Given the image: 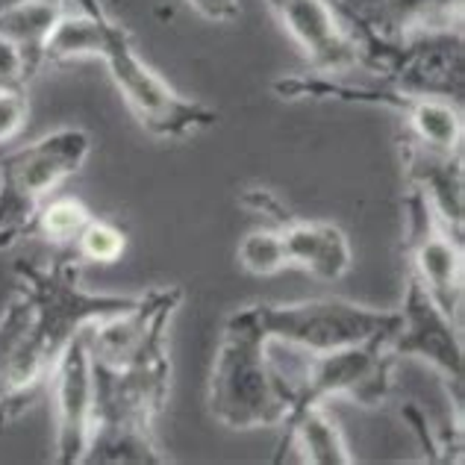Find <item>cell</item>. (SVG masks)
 <instances>
[{
	"label": "cell",
	"instance_id": "1",
	"mask_svg": "<svg viewBox=\"0 0 465 465\" xmlns=\"http://www.w3.org/2000/svg\"><path fill=\"white\" fill-rule=\"evenodd\" d=\"M80 265L83 260L74 251L59 253L51 265H15L18 289L27 292L33 301V322L6 374L0 395V427L15 421L24 410L33 407L35 398L45 395L59 357L83 333V327L124 312L136 303L130 295L85 292L80 286Z\"/></svg>",
	"mask_w": 465,
	"mask_h": 465
},
{
	"label": "cell",
	"instance_id": "2",
	"mask_svg": "<svg viewBox=\"0 0 465 465\" xmlns=\"http://www.w3.org/2000/svg\"><path fill=\"white\" fill-rule=\"evenodd\" d=\"M92 360V357H89ZM94 415L85 460L92 465H165L153 424L168 403L171 360L153 353L124 369L92 362Z\"/></svg>",
	"mask_w": 465,
	"mask_h": 465
},
{
	"label": "cell",
	"instance_id": "3",
	"mask_svg": "<svg viewBox=\"0 0 465 465\" xmlns=\"http://www.w3.org/2000/svg\"><path fill=\"white\" fill-rule=\"evenodd\" d=\"M289 403V386L277 371L272 341L256 322L253 307L236 310L224 322L215 351L210 412L230 430H253V427H277Z\"/></svg>",
	"mask_w": 465,
	"mask_h": 465
},
{
	"label": "cell",
	"instance_id": "4",
	"mask_svg": "<svg viewBox=\"0 0 465 465\" xmlns=\"http://www.w3.org/2000/svg\"><path fill=\"white\" fill-rule=\"evenodd\" d=\"M89 153V133L63 127L0 159V251L30 236L42 203L77 174Z\"/></svg>",
	"mask_w": 465,
	"mask_h": 465
},
{
	"label": "cell",
	"instance_id": "5",
	"mask_svg": "<svg viewBox=\"0 0 465 465\" xmlns=\"http://www.w3.org/2000/svg\"><path fill=\"white\" fill-rule=\"evenodd\" d=\"M253 312L268 341H280L303 353H327L365 345L374 339H389L401 324L398 312L371 310L345 298L253 303Z\"/></svg>",
	"mask_w": 465,
	"mask_h": 465
},
{
	"label": "cell",
	"instance_id": "6",
	"mask_svg": "<svg viewBox=\"0 0 465 465\" xmlns=\"http://www.w3.org/2000/svg\"><path fill=\"white\" fill-rule=\"evenodd\" d=\"M386 341L389 339H374L365 341V345L339 348L327 353L301 351V360L292 371H286L274 360L292 395L283 419L307 407H318V403L336 395L357 401L360 407H377L381 401H386V395L391 391V374H395L398 365Z\"/></svg>",
	"mask_w": 465,
	"mask_h": 465
},
{
	"label": "cell",
	"instance_id": "7",
	"mask_svg": "<svg viewBox=\"0 0 465 465\" xmlns=\"http://www.w3.org/2000/svg\"><path fill=\"white\" fill-rule=\"evenodd\" d=\"M101 63L109 68L115 89L124 97L130 113L156 139H186L192 133L213 127L218 113L192 97H183L156 74V71L139 56L130 33L121 27L113 33Z\"/></svg>",
	"mask_w": 465,
	"mask_h": 465
},
{
	"label": "cell",
	"instance_id": "8",
	"mask_svg": "<svg viewBox=\"0 0 465 465\" xmlns=\"http://www.w3.org/2000/svg\"><path fill=\"white\" fill-rule=\"evenodd\" d=\"M407 239L403 256L410 262V277L427 289L450 318H460L465 295V253L462 232H454L433 213L430 201L419 189L407 192Z\"/></svg>",
	"mask_w": 465,
	"mask_h": 465
},
{
	"label": "cell",
	"instance_id": "9",
	"mask_svg": "<svg viewBox=\"0 0 465 465\" xmlns=\"http://www.w3.org/2000/svg\"><path fill=\"white\" fill-rule=\"evenodd\" d=\"M401 324L389 336V351L395 360L415 357L442 374L457 410L462 407V381H465V360H462V336L457 318H450L439 303L427 295V289L415 277L407 274V292L401 303Z\"/></svg>",
	"mask_w": 465,
	"mask_h": 465
},
{
	"label": "cell",
	"instance_id": "10",
	"mask_svg": "<svg viewBox=\"0 0 465 465\" xmlns=\"http://www.w3.org/2000/svg\"><path fill=\"white\" fill-rule=\"evenodd\" d=\"M292 42L315 74H348L360 68V47L333 0H268Z\"/></svg>",
	"mask_w": 465,
	"mask_h": 465
},
{
	"label": "cell",
	"instance_id": "11",
	"mask_svg": "<svg viewBox=\"0 0 465 465\" xmlns=\"http://www.w3.org/2000/svg\"><path fill=\"white\" fill-rule=\"evenodd\" d=\"M47 391L56 403V462L59 465H80L85 460L92 436V415H94V383H92V360L85 351L83 333L71 341L65 353L59 357L51 374Z\"/></svg>",
	"mask_w": 465,
	"mask_h": 465
},
{
	"label": "cell",
	"instance_id": "12",
	"mask_svg": "<svg viewBox=\"0 0 465 465\" xmlns=\"http://www.w3.org/2000/svg\"><path fill=\"white\" fill-rule=\"evenodd\" d=\"M341 18L383 39L462 30L465 0H333Z\"/></svg>",
	"mask_w": 465,
	"mask_h": 465
},
{
	"label": "cell",
	"instance_id": "13",
	"mask_svg": "<svg viewBox=\"0 0 465 465\" xmlns=\"http://www.w3.org/2000/svg\"><path fill=\"white\" fill-rule=\"evenodd\" d=\"M403 168L412 189H419L430 201L433 213L454 230L462 232L465 224V171L462 153H442L415 144L403 136Z\"/></svg>",
	"mask_w": 465,
	"mask_h": 465
},
{
	"label": "cell",
	"instance_id": "14",
	"mask_svg": "<svg viewBox=\"0 0 465 465\" xmlns=\"http://www.w3.org/2000/svg\"><path fill=\"white\" fill-rule=\"evenodd\" d=\"M289 256V268H301L318 280H341L351 272L353 251L345 230L330 222H303L292 218L280 227Z\"/></svg>",
	"mask_w": 465,
	"mask_h": 465
},
{
	"label": "cell",
	"instance_id": "15",
	"mask_svg": "<svg viewBox=\"0 0 465 465\" xmlns=\"http://www.w3.org/2000/svg\"><path fill=\"white\" fill-rule=\"evenodd\" d=\"M118 21L109 18L101 0H68L45 45V65H65L77 59H101Z\"/></svg>",
	"mask_w": 465,
	"mask_h": 465
},
{
	"label": "cell",
	"instance_id": "16",
	"mask_svg": "<svg viewBox=\"0 0 465 465\" xmlns=\"http://www.w3.org/2000/svg\"><path fill=\"white\" fill-rule=\"evenodd\" d=\"M283 436L277 442L274 462H283L286 450L298 445L301 460L310 465H351L357 462V457L351 454L348 439L341 433L339 421L324 410V403L318 407H307L289 419L280 421Z\"/></svg>",
	"mask_w": 465,
	"mask_h": 465
},
{
	"label": "cell",
	"instance_id": "17",
	"mask_svg": "<svg viewBox=\"0 0 465 465\" xmlns=\"http://www.w3.org/2000/svg\"><path fill=\"white\" fill-rule=\"evenodd\" d=\"M65 6L68 0H18V4L0 6V35H6L21 51L30 77L39 74L45 65V45Z\"/></svg>",
	"mask_w": 465,
	"mask_h": 465
},
{
	"label": "cell",
	"instance_id": "18",
	"mask_svg": "<svg viewBox=\"0 0 465 465\" xmlns=\"http://www.w3.org/2000/svg\"><path fill=\"white\" fill-rule=\"evenodd\" d=\"M401 115L407 121L403 136L412 139L415 144L442 153H462V104L445 101V97H410V104L401 109Z\"/></svg>",
	"mask_w": 465,
	"mask_h": 465
},
{
	"label": "cell",
	"instance_id": "19",
	"mask_svg": "<svg viewBox=\"0 0 465 465\" xmlns=\"http://www.w3.org/2000/svg\"><path fill=\"white\" fill-rule=\"evenodd\" d=\"M92 218L94 213L80 198H71V194L47 198L33 222V232H39V236H45L51 244H63V248L68 244L71 248Z\"/></svg>",
	"mask_w": 465,
	"mask_h": 465
},
{
	"label": "cell",
	"instance_id": "20",
	"mask_svg": "<svg viewBox=\"0 0 465 465\" xmlns=\"http://www.w3.org/2000/svg\"><path fill=\"white\" fill-rule=\"evenodd\" d=\"M239 262L248 274L253 277H272L280 274L283 268H289L286 244L280 227H262L248 232L239 242Z\"/></svg>",
	"mask_w": 465,
	"mask_h": 465
},
{
	"label": "cell",
	"instance_id": "21",
	"mask_svg": "<svg viewBox=\"0 0 465 465\" xmlns=\"http://www.w3.org/2000/svg\"><path fill=\"white\" fill-rule=\"evenodd\" d=\"M74 253L83 262H94V265H113L118 262L127 251V232L121 230L115 222L109 218H92L89 224L83 227L77 242L71 244Z\"/></svg>",
	"mask_w": 465,
	"mask_h": 465
},
{
	"label": "cell",
	"instance_id": "22",
	"mask_svg": "<svg viewBox=\"0 0 465 465\" xmlns=\"http://www.w3.org/2000/svg\"><path fill=\"white\" fill-rule=\"evenodd\" d=\"M30 322H33V301L27 298V292L18 289V295L9 301L4 318H0V395H4L6 374L18 357L21 341L30 330Z\"/></svg>",
	"mask_w": 465,
	"mask_h": 465
},
{
	"label": "cell",
	"instance_id": "23",
	"mask_svg": "<svg viewBox=\"0 0 465 465\" xmlns=\"http://www.w3.org/2000/svg\"><path fill=\"white\" fill-rule=\"evenodd\" d=\"M30 118L27 89H0V144L15 142Z\"/></svg>",
	"mask_w": 465,
	"mask_h": 465
},
{
	"label": "cell",
	"instance_id": "24",
	"mask_svg": "<svg viewBox=\"0 0 465 465\" xmlns=\"http://www.w3.org/2000/svg\"><path fill=\"white\" fill-rule=\"evenodd\" d=\"M30 71L24 65V56L6 35H0V89H27Z\"/></svg>",
	"mask_w": 465,
	"mask_h": 465
},
{
	"label": "cell",
	"instance_id": "25",
	"mask_svg": "<svg viewBox=\"0 0 465 465\" xmlns=\"http://www.w3.org/2000/svg\"><path fill=\"white\" fill-rule=\"evenodd\" d=\"M242 206H248L251 213L265 215L268 222H272V227H283V224L292 222V218H295L283 203H280L277 194L268 192V189H244L242 192Z\"/></svg>",
	"mask_w": 465,
	"mask_h": 465
},
{
	"label": "cell",
	"instance_id": "26",
	"mask_svg": "<svg viewBox=\"0 0 465 465\" xmlns=\"http://www.w3.org/2000/svg\"><path fill=\"white\" fill-rule=\"evenodd\" d=\"M194 12H201L206 21H236L239 18V0H189Z\"/></svg>",
	"mask_w": 465,
	"mask_h": 465
}]
</instances>
